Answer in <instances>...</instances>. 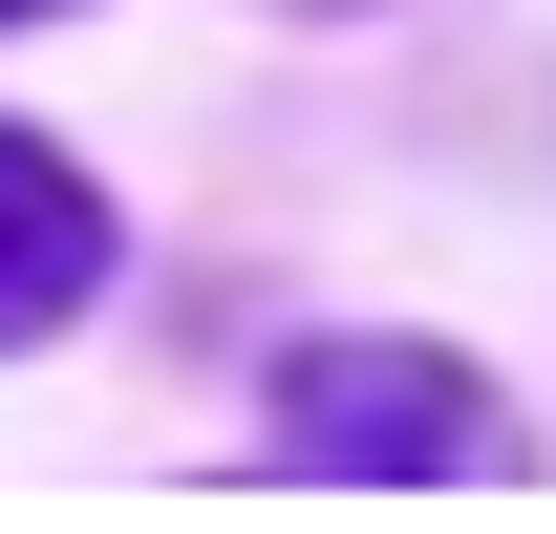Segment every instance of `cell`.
Masks as SVG:
<instances>
[{"label": "cell", "instance_id": "cell-3", "mask_svg": "<svg viewBox=\"0 0 556 534\" xmlns=\"http://www.w3.org/2000/svg\"><path fill=\"white\" fill-rule=\"evenodd\" d=\"M0 22H43V0H0Z\"/></svg>", "mask_w": 556, "mask_h": 534}, {"label": "cell", "instance_id": "cell-1", "mask_svg": "<svg viewBox=\"0 0 556 534\" xmlns=\"http://www.w3.org/2000/svg\"><path fill=\"white\" fill-rule=\"evenodd\" d=\"M278 470H492V406L450 342H321L278 385Z\"/></svg>", "mask_w": 556, "mask_h": 534}, {"label": "cell", "instance_id": "cell-2", "mask_svg": "<svg viewBox=\"0 0 556 534\" xmlns=\"http://www.w3.org/2000/svg\"><path fill=\"white\" fill-rule=\"evenodd\" d=\"M86 278H108V214H86V171L0 129V342H43Z\"/></svg>", "mask_w": 556, "mask_h": 534}]
</instances>
